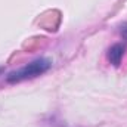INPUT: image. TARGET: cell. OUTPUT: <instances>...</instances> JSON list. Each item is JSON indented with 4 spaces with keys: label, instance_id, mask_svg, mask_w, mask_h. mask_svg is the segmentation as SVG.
<instances>
[{
    "label": "cell",
    "instance_id": "6da1fadb",
    "mask_svg": "<svg viewBox=\"0 0 127 127\" xmlns=\"http://www.w3.org/2000/svg\"><path fill=\"white\" fill-rule=\"evenodd\" d=\"M52 62L46 58H38L32 62L24 65L22 68L16 69V71H12L7 74L6 80L7 83H19V81H24V80H28V78H34L37 75H41L43 72H46L49 68H50Z\"/></svg>",
    "mask_w": 127,
    "mask_h": 127
},
{
    "label": "cell",
    "instance_id": "7a4b0ae2",
    "mask_svg": "<svg viewBox=\"0 0 127 127\" xmlns=\"http://www.w3.org/2000/svg\"><path fill=\"white\" fill-rule=\"evenodd\" d=\"M124 50H126V44L123 43H115L112 44L109 49H108V61L112 64L114 66H118L121 64L123 59V55H124Z\"/></svg>",
    "mask_w": 127,
    "mask_h": 127
}]
</instances>
